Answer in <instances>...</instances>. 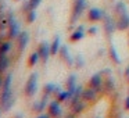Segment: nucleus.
<instances>
[{
	"label": "nucleus",
	"instance_id": "a878e982",
	"mask_svg": "<svg viewBox=\"0 0 129 118\" xmlns=\"http://www.w3.org/2000/svg\"><path fill=\"white\" fill-rule=\"evenodd\" d=\"M56 85H53V83H47L45 86V89H43V92H45V95H47V96H50V95H53L54 93V90H56Z\"/></svg>",
	"mask_w": 129,
	"mask_h": 118
},
{
	"label": "nucleus",
	"instance_id": "6ab92c4d",
	"mask_svg": "<svg viewBox=\"0 0 129 118\" xmlns=\"http://www.w3.org/2000/svg\"><path fill=\"white\" fill-rule=\"evenodd\" d=\"M61 40H60V36H56L54 38V40L51 42V45H50V53H51V56H54V54H57L60 51V47H61Z\"/></svg>",
	"mask_w": 129,
	"mask_h": 118
},
{
	"label": "nucleus",
	"instance_id": "0eeeda50",
	"mask_svg": "<svg viewBox=\"0 0 129 118\" xmlns=\"http://www.w3.org/2000/svg\"><path fill=\"white\" fill-rule=\"evenodd\" d=\"M104 29H106L107 35H112L114 31L117 29V25H115V21L111 18V15L104 14Z\"/></svg>",
	"mask_w": 129,
	"mask_h": 118
},
{
	"label": "nucleus",
	"instance_id": "bb28decb",
	"mask_svg": "<svg viewBox=\"0 0 129 118\" xmlns=\"http://www.w3.org/2000/svg\"><path fill=\"white\" fill-rule=\"evenodd\" d=\"M74 64H75V67L76 68H82L83 67V64H85V60H83V57L81 56V54H78V56L74 58Z\"/></svg>",
	"mask_w": 129,
	"mask_h": 118
},
{
	"label": "nucleus",
	"instance_id": "b1692460",
	"mask_svg": "<svg viewBox=\"0 0 129 118\" xmlns=\"http://www.w3.org/2000/svg\"><path fill=\"white\" fill-rule=\"evenodd\" d=\"M110 57L112 58V61L114 63H117V64H119V57H118V53H117V49L114 47V46H110Z\"/></svg>",
	"mask_w": 129,
	"mask_h": 118
},
{
	"label": "nucleus",
	"instance_id": "dca6fc26",
	"mask_svg": "<svg viewBox=\"0 0 129 118\" xmlns=\"http://www.w3.org/2000/svg\"><path fill=\"white\" fill-rule=\"evenodd\" d=\"M10 63H11V60H10V57L7 56V54L0 56V74L6 72L7 68L10 67Z\"/></svg>",
	"mask_w": 129,
	"mask_h": 118
},
{
	"label": "nucleus",
	"instance_id": "393cba45",
	"mask_svg": "<svg viewBox=\"0 0 129 118\" xmlns=\"http://www.w3.org/2000/svg\"><path fill=\"white\" fill-rule=\"evenodd\" d=\"M68 99H70V93H68V90L57 93V100H58L60 103H62V101H67Z\"/></svg>",
	"mask_w": 129,
	"mask_h": 118
},
{
	"label": "nucleus",
	"instance_id": "c756f323",
	"mask_svg": "<svg viewBox=\"0 0 129 118\" xmlns=\"http://www.w3.org/2000/svg\"><path fill=\"white\" fill-rule=\"evenodd\" d=\"M89 34L90 35H96L97 34V28H96V26H92V28L89 29Z\"/></svg>",
	"mask_w": 129,
	"mask_h": 118
},
{
	"label": "nucleus",
	"instance_id": "9d476101",
	"mask_svg": "<svg viewBox=\"0 0 129 118\" xmlns=\"http://www.w3.org/2000/svg\"><path fill=\"white\" fill-rule=\"evenodd\" d=\"M20 24L17 22V20L14 21V22H11L9 25V29H7V38H9L10 40L11 39H15V38L20 35Z\"/></svg>",
	"mask_w": 129,
	"mask_h": 118
},
{
	"label": "nucleus",
	"instance_id": "9b49d317",
	"mask_svg": "<svg viewBox=\"0 0 129 118\" xmlns=\"http://www.w3.org/2000/svg\"><path fill=\"white\" fill-rule=\"evenodd\" d=\"M99 96V92L93 87H87V89H83L82 92V99L85 101H94Z\"/></svg>",
	"mask_w": 129,
	"mask_h": 118
},
{
	"label": "nucleus",
	"instance_id": "1a4fd4ad",
	"mask_svg": "<svg viewBox=\"0 0 129 118\" xmlns=\"http://www.w3.org/2000/svg\"><path fill=\"white\" fill-rule=\"evenodd\" d=\"M103 17H104V13L101 11L99 7H92V9L89 10V13H87V18H89V21H92V22H97V21H100Z\"/></svg>",
	"mask_w": 129,
	"mask_h": 118
},
{
	"label": "nucleus",
	"instance_id": "39448f33",
	"mask_svg": "<svg viewBox=\"0 0 129 118\" xmlns=\"http://www.w3.org/2000/svg\"><path fill=\"white\" fill-rule=\"evenodd\" d=\"M38 53H39V57L43 63L49 61V57H50V45L47 42H42L39 45V49H38Z\"/></svg>",
	"mask_w": 129,
	"mask_h": 118
},
{
	"label": "nucleus",
	"instance_id": "f03ea898",
	"mask_svg": "<svg viewBox=\"0 0 129 118\" xmlns=\"http://www.w3.org/2000/svg\"><path fill=\"white\" fill-rule=\"evenodd\" d=\"M38 90V74L34 72L29 75L28 81H26V85H25V95L26 96H34Z\"/></svg>",
	"mask_w": 129,
	"mask_h": 118
},
{
	"label": "nucleus",
	"instance_id": "4468645a",
	"mask_svg": "<svg viewBox=\"0 0 129 118\" xmlns=\"http://www.w3.org/2000/svg\"><path fill=\"white\" fill-rule=\"evenodd\" d=\"M67 86H68V93H70V99H71L72 95H74V92H75V89H76V76L74 75V74L68 76Z\"/></svg>",
	"mask_w": 129,
	"mask_h": 118
},
{
	"label": "nucleus",
	"instance_id": "f8f14e48",
	"mask_svg": "<svg viewBox=\"0 0 129 118\" xmlns=\"http://www.w3.org/2000/svg\"><path fill=\"white\" fill-rule=\"evenodd\" d=\"M103 92L107 93V95L115 92V82H114V78H112L111 75H108V76H107V79L104 81V83H103Z\"/></svg>",
	"mask_w": 129,
	"mask_h": 118
},
{
	"label": "nucleus",
	"instance_id": "2f4dec72",
	"mask_svg": "<svg viewBox=\"0 0 129 118\" xmlns=\"http://www.w3.org/2000/svg\"><path fill=\"white\" fill-rule=\"evenodd\" d=\"M38 118H50V115L49 114H42V115H39Z\"/></svg>",
	"mask_w": 129,
	"mask_h": 118
},
{
	"label": "nucleus",
	"instance_id": "72a5a7b5",
	"mask_svg": "<svg viewBox=\"0 0 129 118\" xmlns=\"http://www.w3.org/2000/svg\"><path fill=\"white\" fill-rule=\"evenodd\" d=\"M125 76H126V78L129 76V65L126 67V70H125Z\"/></svg>",
	"mask_w": 129,
	"mask_h": 118
},
{
	"label": "nucleus",
	"instance_id": "c85d7f7f",
	"mask_svg": "<svg viewBox=\"0 0 129 118\" xmlns=\"http://www.w3.org/2000/svg\"><path fill=\"white\" fill-rule=\"evenodd\" d=\"M28 2H29V10H35L40 4L42 0H28Z\"/></svg>",
	"mask_w": 129,
	"mask_h": 118
},
{
	"label": "nucleus",
	"instance_id": "ddd939ff",
	"mask_svg": "<svg viewBox=\"0 0 129 118\" xmlns=\"http://www.w3.org/2000/svg\"><path fill=\"white\" fill-rule=\"evenodd\" d=\"M60 54H61V58L64 60L68 65H72L74 64V60H72V57L70 56V50H68V46L67 45H62L61 47H60Z\"/></svg>",
	"mask_w": 129,
	"mask_h": 118
},
{
	"label": "nucleus",
	"instance_id": "7c9ffc66",
	"mask_svg": "<svg viewBox=\"0 0 129 118\" xmlns=\"http://www.w3.org/2000/svg\"><path fill=\"white\" fill-rule=\"evenodd\" d=\"M125 108L129 110V96L126 97V100H125Z\"/></svg>",
	"mask_w": 129,
	"mask_h": 118
},
{
	"label": "nucleus",
	"instance_id": "c9c22d12",
	"mask_svg": "<svg viewBox=\"0 0 129 118\" xmlns=\"http://www.w3.org/2000/svg\"><path fill=\"white\" fill-rule=\"evenodd\" d=\"M3 81L4 79H3V76H2V74H0V87L3 86Z\"/></svg>",
	"mask_w": 129,
	"mask_h": 118
},
{
	"label": "nucleus",
	"instance_id": "a211bd4d",
	"mask_svg": "<svg viewBox=\"0 0 129 118\" xmlns=\"http://www.w3.org/2000/svg\"><path fill=\"white\" fill-rule=\"evenodd\" d=\"M82 92H83V87H82V86H76L75 92H74L72 97H71V106H74V104H76L78 101L82 100Z\"/></svg>",
	"mask_w": 129,
	"mask_h": 118
},
{
	"label": "nucleus",
	"instance_id": "412c9836",
	"mask_svg": "<svg viewBox=\"0 0 129 118\" xmlns=\"http://www.w3.org/2000/svg\"><path fill=\"white\" fill-rule=\"evenodd\" d=\"M47 97H49V96H47V95H45V96L42 97V100H40V101H38V103L35 104V111L42 112L43 110H45L46 104H47Z\"/></svg>",
	"mask_w": 129,
	"mask_h": 118
},
{
	"label": "nucleus",
	"instance_id": "f257e3e1",
	"mask_svg": "<svg viewBox=\"0 0 129 118\" xmlns=\"http://www.w3.org/2000/svg\"><path fill=\"white\" fill-rule=\"evenodd\" d=\"M86 9V0H74L72 14H71V22H76L78 18L82 15V13Z\"/></svg>",
	"mask_w": 129,
	"mask_h": 118
},
{
	"label": "nucleus",
	"instance_id": "423d86ee",
	"mask_svg": "<svg viewBox=\"0 0 129 118\" xmlns=\"http://www.w3.org/2000/svg\"><path fill=\"white\" fill-rule=\"evenodd\" d=\"M115 25H117L118 31H126L129 29V14L125 13L122 15H118L117 21H115Z\"/></svg>",
	"mask_w": 129,
	"mask_h": 118
},
{
	"label": "nucleus",
	"instance_id": "4be33fe9",
	"mask_svg": "<svg viewBox=\"0 0 129 118\" xmlns=\"http://www.w3.org/2000/svg\"><path fill=\"white\" fill-rule=\"evenodd\" d=\"M115 13H117V15H122L126 13V4L123 3V2H118L117 4H115Z\"/></svg>",
	"mask_w": 129,
	"mask_h": 118
},
{
	"label": "nucleus",
	"instance_id": "7ed1b4c3",
	"mask_svg": "<svg viewBox=\"0 0 129 118\" xmlns=\"http://www.w3.org/2000/svg\"><path fill=\"white\" fill-rule=\"evenodd\" d=\"M103 83H104V81H103V76H101V72H97L90 78L89 87H93V89H96L100 93V92H103Z\"/></svg>",
	"mask_w": 129,
	"mask_h": 118
},
{
	"label": "nucleus",
	"instance_id": "2eb2a0df",
	"mask_svg": "<svg viewBox=\"0 0 129 118\" xmlns=\"http://www.w3.org/2000/svg\"><path fill=\"white\" fill-rule=\"evenodd\" d=\"M83 29H85V26H83V25H79V26H78V29H76V31H74V32H72V35H71V38H70L71 42H78V40L83 39V36H85Z\"/></svg>",
	"mask_w": 129,
	"mask_h": 118
},
{
	"label": "nucleus",
	"instance_id": "20e7f679",
	"mask_svg": "<svg viewBox=\"0 0 129 118\" xmlns=\"http://www.w3.org/2000/svg\"><path fill=\"white\" fill-rule=\"evenodd\" d=\"M28 42H29V34L26 31H21L20 35L17 36V49H18L20 53H22V51L25 50Z\"/></svg>",
	"mask_w": 129,
	"mask_h": 118
},
{
	"label": "nucleus",
	"instance_id": "6e6552de",
	"mask_svg": "<svg viewBox=\"0 0 129 118\" xmlns=\"http://www.w3.org/2000/svg\"><path fill=\"white\" fill-rule=\"evenodd\" d=\"M49 115L51 118H58L61 115V107L58 100H53L51 103H49Z\"/></svg>",
	"mask_w": 129,
	"mask_h": 118
},
{
	"label": "nucleus",
	"instance_id": "473e14b6",
	"mask_svg": "<svg viewBox=\"0 0 129 118\" xmlns=\"http://www.w3.org/2000/svg\"><path fill=\"white\" fill-rule=\"evenodd\" d=\"M101 74H111V70H110V68H107V70L101 71Z\"/></svg>",
	"mask_w": 129,
	"mask_h": 118
},
{
	"label": "nucleus",
	"instance_id": "f3484780",
	"mask_svg": "<svg viewBox=\"0 0 129 118\" xmlns=\"http://www.w3.org/2000/svg\"><path fill=\"white\" fill-rule=\"evenodd\" d=\"M87 101H85L83 99H82L81 101H78L76 104H74V106H71V108H72V112L75 115H78V114H81L82 111H83L85 108H86V106H87Z\"/></svg>",
	"mask_w": 129,
	"mask_h": 118
},
{
	"label": "nucleus",
	"instance_id": "aec40b11",
	"mask_svg": "<svg viewBox=\"0 0 129 118\" xmlns=\"http://www.w3.org/2000/svg\"><path fill=\"white\" fill-rule=\"evenodd\" d=\"M11 50V42L9 40H4V42L0 43V56H4V54H9Z\"/></svg>",
	"mask_w": 129,
	"mask_h": 118
},
{
	"label": "nucleus",
	"instance_id": "cd10ccee",
	"mask_svg": "<svg viewBox=\"0 0 129 118\" xmlns=\"http://www.w3.org/2000/svg\"><path fill=\"white\" fill-rule=\"evenodd\" d=\"M35 20H36V13H35V10H29L28 14H26V22L32 24V22H35Z\"/></svg>",
	"mask_w": 129,
	"mask_h": 118
},
{
	"label": "nucleus",
	"instance_id": "5701e85b",
	"mask_svg": "<svg viewBox=\"0 0 129 118\" xmlns=\"http://www.w3.org/2000/svg\"><path fill=\"white\" fill-rule=\"evenodd\" d=\"M40 60V57H39V53H32L31 56H29V58H28V64H29V67H34V65H36L38 64V61Z\"/></svg>",
	"mask_w": 129,
	"mask_h": 118
},
{
	"label": "nucleus",
	"instance_id": "f704fd0d",
	"mask_svg": "<svg viewBox=\"0 0 129 118\" xmlns=\"http://www.w3.org/2000/svg\"><path fill=\"white\" fill-rule=\"evenodd\" d=\"M65 118H75V114H74V112H71V114H68Z\"/></svg>",
	"mask_w": 129,
	"mask_h": 118
},
{
	"label": "nucleus",
	"instance_id": "e433bc0d",
	"mask_svg": "<svg viewBox=\"0 0 129 118\" xmlns=\"http://www.w3.org/2000/svg\"><path fill=\"white\" fill-rule=\"evenodd\" d=\"M128 82H129V76H128Z\"/></svg>",
	"mask_w": 129,
	"mask_h": 118
}]
</instances>
